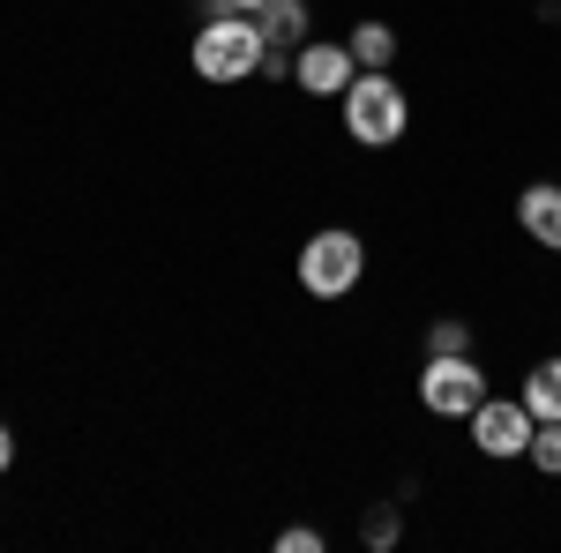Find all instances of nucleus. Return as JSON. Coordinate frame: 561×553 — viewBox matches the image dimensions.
I'll use <instances>...</instances> for the list:
<instances>
[{
	"mask_svg": "<svg viewBox=\"0 0 561 553\" xmlns=\"http://www.w3.org/2000/svg\"><path fill=\"white\" fill-rule=\"evenodd\" d=\"M389 539H397V516H367V546H389Z\"/></svg>",
	"mask_w": 561,
	"mask_h": 553,
	"instance_id": "14",
	"label": "nucleus"
},
{
	"mask_svg": "<svg viewBox=\"0 0 561 553\" xmlns=\"http://www.w3.org/2000/svg\"><path fill=\"white\" fill-rule=\"evenodd\" d=\"M359 269H367V247H359V232H345V224L314 232L300 247V285L314 299H345L352 285H359Z\"/></svg>",
	"mask_w": 561,
	"mask_h": 553,
	"instance_id": "3",
	"label": "nucleus"
},
{
	"mask_svg": "<svg viewBox=\"0 0 561 553\" xmlns=\"http://www.w3.org/2000/svg\"><path fill=\"white\" fill-rule=\"evenodd\" d=\"M217 8H232V15H262L270 0H217Z\"/></svg>",
	"mask_w": 561,
	"mask_h": 553,
	"instance_id": "15",
	"label": "nucleus"
},
{
	"mask_svg": "<svg viewBox=\"0 0 561 553\" xmlns=\"http://www.w3.org/2000/svg\"><path fill=\"white\" fill-rule=\"evenodd\" d=\"M293 76H300V90L307 97H345L352 90V76H359V60H352V45H307L300 53V68H293Z\"/></svg>",
	"mask_w": 561,
	"mask_h": 553,
	"instance_id": "6",
	"label": "nucleus"
},
{
	"mask_svg": "<svg viewBox=\"0 0 561 553\" xmlns=\"http://www.w3.org/2000/svg\"><path fill=\"white\" fill-rule=\"evenodd\" d=\"M404 120H412V105H404V90L389 83V68H359L345 90V135L367 142V150H389L404 135Z\"/></svg>",
	"mask_w": 561,
	"mask_h": 553,
	"instance_id": "2",
	"label": "nucleus"
},
{
	"mask_svg": "<svg viewBox=\"0 0 561 553\" xmlns=\"http://www.w3.org/2000/svg\"><path fill=\"white\" fill-rule=\"evenodd\" d=\"M427 352H472V322H434Z\"/></svg>",
	"mask_w": 561,
	"mask_h": 553,
	"instance_id": "12",
	"label": "nucleus"
},
{
	"mask_svg": "<svg viewBox=\"0 0 561 553\" xmlns=\"http://www.w3.org/2000/svg\"><path fill=\"white\" fill-rule=\"evenodd\" d=\"M517 224L539 240V247H554V255H561V187H554V180H539V187H524V195H517Z\"/></svg>",
	"mask_w": 561,
	"mask_h": 553,
	"instance_id": "7",
	"label": "nucleus"
},
{
	"mask_svg": "<svg viewBox=\"0 0 561 553\" xmlns=\"http://www.w3.org/2000/svg\"><path fill=\"white\" fill-rule=\"evenodd\" d=\"M524 457L547 471V479H561V419H539V426H531V449H524Z\"/></svg>",
	"mask_w": 561,
	"mask_h": 553,
	"instance_id": "11",
	"label": "nucleus"
},
{
	"mask_svg": "<svg viewBox=\"0 0 561 553\" xmlns=\"http://www.w3.org/2000/svg\"><path fill=\"white\" fill-rule=\"evenodd\" d=\"M322 546V531H307V523H293V531H277V553H314Z\"/></svg>",
	"mask_w": 561,
	"mask_h": 553,
	"instance_id": "13",
	"label": "nucleus"
},
{
	"mask_svg": "<svg viewBox=\"0 0 561 553\" xmlns=\"http://www.w3.org/2000/svg\"><path fill=\"white\" fill-rule=\"evenodd\" d=\"M531 404L524 396H479V412H472V441H479V457H524L531 449Z\"/></svg>",
	"mask_w": 561,
	"mask_h": 553,
	"instance_id": "5",
	"label": "nucleus"
},
{
	"mask_svg": "<svg viewBox=\"0 0 561 553\" xmlns=\"http://www.w3.org/2000/svg\"><path fill=\"white\" fill-rule=\"evenodd\" d=\"M15 464V434H8V426H0V471Z\"/></svg>",
	"mask_w": 561,
	"mask_h": 553,
	"instance_id": "16",
	"label": "nucleus"
},
{
	"mask_svg": "<svg viewBox=\"0 0 561 553\" xmlns=\"http://www.w3.org/2000/svg\"><path fill=\"white\" fill-rule=\"evenodd\" d=\"M255 23H262V45H300V31H307V0H270Z\"/></svg>",
	"mask_w": 561,
	"mask_h": 553,
	"instance_id": "8",
	"label": "nucleus"
},
{
	"mask_svg": "<svg viewBox=\"0 0 561 553\" xmlns=\"http://www.w3.org/2000/svg\"><path fill=\"white\" fill-rule=\"evenodd\" d=\"M479 396H486V375L472 367V352H427V375H420V404L434 419H472Z\"/></svg>",
	"mask_w": 561,
	"mask_h": 553,
	"instance_id": "4",
	"label": "nucleus"
},
{
	"mask_svg": "<svg viewBox=\"0 0 561 553\" xmlns=\"http://www.w3.org/2000/svg\"><path fill=\"white\" fill-rule=\"evenodd\" d=\"M262 53H270V45H262L255 15L217 8L210 23L195 31V76H203V83H248V76L262 68Z\"/></svg>",
	"mask_w": 561,
	"mask_h": 553,
	"instance_id": "1",
	"label": "nucleus"
},
{
	"mask_svg": "<svg viewBox=\"0 0 561 553\" xmlns=\"http://www.w3.org/2000/svg\"><path fill=\"white\" fill-rule=\"evenodd\" d=\"M345 45H352L359 68H389V60H397V31H389V23H359Z\"/></svg>",
	"mask_w": 561,
	"mask_h": 553,
	"instance_id": "10",
	"label": "nucleus"
},
{
	"mask_svg": "<svg viewBox=\"0 0 561 553\" xmlns=\"http://www.w3.org/2000/svg\"><path fill=\"white\" fill-rule=\"evenodd\" d=\"M524 404H531V419H561V359H539V367H531Z\"/></svg>",
	"mask_w": 561,
	"mask_h": 553,
	"instance_id": "9",
	"label": "nucleus"
}]
</instances>
